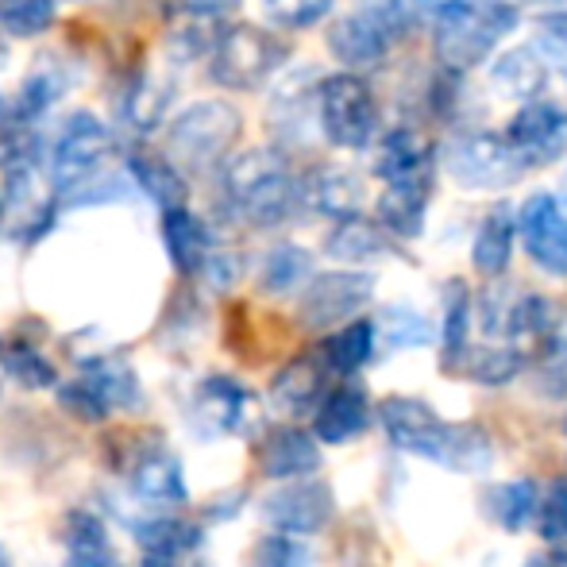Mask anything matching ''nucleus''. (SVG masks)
Masks as SVG:
<instances>
[{"mask_svg": "<svg viewBox=\"0 0 567 567\" xmlns=\"http://www.w3.org/2000/svg\"><path fill=\"white\" fill-rule=\"evenodd\" d=\"M522 12L509 0H449L433 16V51L436 62L455 74L483 66L502 39L514 35Z\"/></svg>", "mask_w": 567, "mask_h": 567, "instance_id": "f257e3e1", "label": "nucleus"}, {"mask_svg": "<svg viewBox=\"0 0 567 567\" xmlns=\"http://www.w3.org/2000/svg\"><path fill=\"white\" fill-rule=\"evenodd\" d=\"M225 194L231 209L259 228H275L298 209L301 182L293 178L290 163L278 151L255 147L225 163Z\"/></svg>", "mask_w": 567, "mask_h": 567, "instance_id": "f03ea898", "label": "nucleus"}, {"mask_svg": "<svg viewBox=\"0 0 567 567\" xmlns=\"http://www.w3.org/2000/svg\"><path fill=\"white\" fill-rule=\"evenodd\" d=\"M317 124L340 151H367L382 135V109L371 82L355 70L321 78L317 85Z\"/></svg>", "mask_w": 567, "mask_h": 567, "instance_id": "7ed1b4c3", "label": "nucleus"}, {"mask_svg": "<svg viewBox=\"0 0 567 567\" xmlns=\"http://www.w3.org/2000/svg\"><path fill=\"white\" fill-rule=\"evenodd\" d=\"M239 127H244V116H239L236 105H228V101H194V105L174 116L166 151L186 171H209V166L228 163L231 147L239 143Z\"/></svg>", "mask_w": 567, "mask_h": 567, "instance_id": "20e7f679", "label": "nucleus"}, {"mask_svg": "<svg viewBox=\"0 0 567 567\" xmlns=\"http://www.w3.org/2000/svg\"><path fill=\"white\" fill-rule=\"evenodd\" d=\"M286 59H290V43L255 28V23H236V28L220 31L217 47L209 54V74L225 90L251 93L267 85L286 66Z\"/></svg>", "mask_w": 567, "mask_h": 567, "instance_id": "39448f33", "label": "nucleus"}, {"mask_svg": "<svg viewBox=\"0 0 567 567\" xmlns=\"http://www.w3.org/2000/svg\"><path fill=\"white\" fill-rule=\"evenodd\" d=\"M444 171L463 189H509L525 178L529 166L517 158L506 135L498 132H460L444 147Z\"/></svg>", "mask_w": 567, "mask_h": 567, "instance_id": "423d86ee", "label": "nucleus"}, {"mask_svg": "<svg viewBox=\"0 0 567 567\" xmlns=\"http://www.w3.org/2000/svg\"><path fill=\"white\" fill-rule=\"evenodd\" d=\"M398 39H402V31H398L394 20L382 12L379 0H367L363 8L332 20L324 43H329L332 59H337L343 70L367 74V70H379L382 62L390 59Z\"/></svg>", "mask_w": 567, "mask_h": 567, "instance_id": "0eeeda50", "label": "nucleus"}, {"mask_svg": "<svg viewBox=\"0 0 567 567\" xmlns=\"http://www.w3.org/2000/svg\"><path fill=\"white\" fill-rule=\"evenodd\" d=\"M113 151V135L93 113H74L59 127L51 147V178L59 189H78L101 171V163Z\"/></svg>", "mask_w": 567, "mask_h": 567, "instance_id": "6e6552de", "label": "nucleus"}, {"mask_svg": "<svg viewBox=\"0 0 567 567\" xmlns=\"http://www.w3.org/2000/svg\"><path fill=\"white\" fill-rule=\"evenodd\" d=\"M502 135L509 140V147L517 151L525 166H548L556 158L567 155V109L556 105L548 97L525 101L509 124L502 127Z\"/></svg>", "mask_w": 567, "mask_h": 567, "instance_id": "1a4fd4ad", "label": "nucleus"}, {"mask_svg": "<svg viewBox=\"0 0 567 567\" xmlns=\"http://www.w3.org/2000/svg\"><path fill=\"white\" fill-rule=\"evenodd\" d=\"M517 236L537 267L567 275V213L553 194H533L517 209Z\"/></svg>", "mask_w": 567, "mask_h": 567, "instance_id": "9d476101", "label": "nucleus"}, {"mask_svg": "<svg viewBox=\"0 0 567 567\" xmlns=\"http://www.w3.org/2000/svg\"><path fill=\"white\" fill-rule=\"evenodd\" d=\"M371 171L379 182H410L436 174V143L429 132L413 124H398L374 140Z\"/></svg>", "mask_w": 567, "mask_h": 567, "instance_id": "9b49d317", "label": "nucleus"}, {"mask_svg": "<svg viewBox=\"0 0 567 567\" xmlns=\"http://www.w3.org/2000/svg\"><path fill=\"white\" fill-rule=\"evenodd\" d=\"M363 202H367L363 178L355 171H348V166L321 163L313 171H306V178H301V205H309V209L329 220L359 217Z\"/></svg>", "mask_w": 567, "mask_h": 567, "instance_id": "f8f14e48", "label": "nucleus"}, {"mask_svg": "<svg viewBox=\"0 0 567 567\" xmlns=\"http://www.w3.org/2000/svg\"><path fill=\"white\" fill-rule=\"evenodd\" d=\"M548 85V59L537 43L533 47H509L491 62V90L506 101H537L545 97Z\"/></svg>", "mask_w": 567, "mask_h": 567, "instance_id": "ddd939ff", "label": "nucleus"}, {"mask_svg": "<svg viewBox=\"0 0 567 567\" xmlns=\"http://www.w3.org/2000/svg\"><path fill=\"white\" fill-rule=\"evenodd\" d=\"M429 202H433V178H410V182H382L379 194V225L390 236L417 239L425 231Z\"/></svg>", "mask_w": 567, "mask_h": 567, "instance_id": "4468645a", "label": "nucleus"}, {"mask_svg": "<svg viewBox=\"0 0 567 567\" xmlns=\"http://www.w3.org/2000/svg\"><path fill=\"white\" fill-rule=\"evenodd\" d=\"M371 278L367 275H351V270H340V275H321L306 293V317L313 324H332L351 317L355 309H363L371 301Z\"/></svg>", "mask_w": 567, "mask_h": 567, "instance_id": "2eb2a0df", "label": "nucleus"}, {"mask_svg": "<svg viewBox=\"0 0 567 567\" xmlns=\"http://www.w3.org/2000/svg\"><path fill=\"white\" fill-rule=\"evenodd\" d=\"M517 239V209L509 202L494 205L491 213L478 225V236L471 244V259H475V270L486 278L502 275L509 267V251H514Z\"/></svg>", "mask_w": 567, "mask_h": 567, "instance_id": "dca6fc26", "label": "nucleus"}, {"mask_svg": "<svg viewBox=\"0 0 567 567\" xmlns=\"http://www.w3.org/2000/svg\"><path fill=\"white\" fill-rule=\"evenodd\" d=\"M127 174H132L135 186H140L163 213L186 205V178H182L178 163H171V158L135 151V155L127 158Z\"/></svg>", "mask_w": 567, "mask_h": 567, "instance_id": "f3484780", "label": "nucleus"}, {"mask_svg": "<svg viewBox=\"0 0 567 567\" xmlns=\"http://www.w3.org/2000/svg\"><path fill=\"white\" fill-rule=\"evenodd\" d=\"M163 236H166V247H171V259L178 262L182 270L205 267V259H209V231H205V225L186 205L163 213Z\"/></svg>", "mask_w": 567, "mask_h": 567, "instance_id": "a211bd4d", "label": "nucleus"}, {"mask_svg": "<svg viewBox=\"0 0 567 567\" xmlns=\"http://www.w3.org/2000/svg\"><path fill=\"white\" fill-rule=\"evenodd\" d=\"M171 97H174V85L163 82V78L155 74H140L132 82V90H127L124 97V120L132 132L147 135L155 132L158 124H163L166 109H171Z\"/></svg>", "mask_w": 567, "mask_h": 567, "instance_id": "6ab92c4d", "label": "nucleus"}, {"mask_svg": "<svg viewBox=\"0 0 567 567\" xmlns=\"http://www.w3.org/2000/svg\"><path fill=\"white\" fill-rule=\"evenodd\" d=\"M329 255L332 259H343V262H363V259H379L386 251V228L374 225V220H363V217H348V220H337L329 236Z\"/></svg>", "mask_w": 567, "mask_h": 567, "instance_id": "aec40b11", "label": "nucleus"}, {"mask_svg": "<svg viewBox=\"0 0 567 567\" xmlns=\"http://www.w3.org/2000/svg\"><path fill=\"white\" fill-rule=\"evenodd\" d=\"M35 163H39L35 127H28V120H23V124L0 127V174H4L8 182L31 178V174H35Z\"/></svg>", "mask_w": 567, "mask_h": 567, "instance_id": "412c9836", "label": "nucleus"}, {"mask_svg": "<svg viewBox=\"0 0 567 567\" xmlns=\"http://www.w3.org/2000/svg\"><path fill=\"white\" fill-rule=\"evenodd\" d=\"M217 16L209 12H197V8L186 4L182 20L171 28V51L178 59H202V54H213L217 47Z\"/></svg>", "mask_w": 567, "mask_h": 567, "instance_id": "4be33fe9", "label": "nucleus"}, {"mask_svg": "<svg viewBox=\"0 0 567 567\" xmlns=\"http://www.w3.org/2000/svg\"><path fill=\"white\" fill-rule=\"evenodd\" d=\"M59 0H0V28L16 39H35L54 23Z\"/></svg>", "mask_w": 567, "mask_h": 567, "instance_id": "5701e85b", "label": "nucleus"}, {"mask_svg": "<svg viewBox=\"0 0 567 567\" xmlns=\"http://www.w3.org/2000/svg\"><path fill=\"white\" fill-rule=\"evenodd\" d=\"M66 90V74L59 66H39L35 74L23 82L20 90V105H16V116L20 120H39L47 109H54V101Z\"/></svg>", "mask_w": 567, "mask_h": 567, "instance_id": "b1692460", "label": "nucleus"}, {"mask_svg": "<svg viewBox=\"0 0 567 567\" xmlns=\"http://www.w3.org/2000/svg\"><path fill=\"white\" fill-rule=\"evenodd\" d=\"M337 0H262L267 16L286 31H306V28H317L324 16L332 12Z\"/></svg>", "mask_w": 567, "mask_h": 567, "instance_id": "393cba45", "label": "nucleus"}, {"mask_svg": "<svg viewBox=\"0 0 567 567\" xmlns=\"http://www.w3.org/2000/svg\"><path fill=\"white\" fill-rule=\"evenodd\" d=\"M309 267H313V259H309L301 247L282 244L270 251L267 270H262V282H267V290H290V286H298L301 278L309 275Z\"/></svg>", "mask_w": 567, "mask_h": 567, "instance_id": "a878e982", "label": "nucleus"}, {"mask_svg": "<svg viewBox=\"0 0 567 567\" xmlns=\"http://www.w3.org/2000/svg\"><path fill=\"white\" fill-rule=\"evenodd\" d=\"M533 39L545 51V59L567 66V8H548V12L533 16Z\"/></svg>", "mask_w": 567, "mask_h": 567, "instance_id": "bb28decb", "label": "nucleus"}, {"mask_svg": "<svg viewBox=\"0 0 567 567\" xmlns=\"http://www.w3.org/2000/svg\"><path fill=\"white\" fill-rule=\"evenodd\" d=\"M189 8H197V12H209V16H225L231 8H239L244 0H186Z\"/></svg>", "mask_w": 567, "mask_h": 567, "instance_id": "cd10ccee", "label": "nucleus"}, {"mask_svg": "<svg viewBox=\"0 0 567 567\" xmlns=\"http://www.w3.org/2000/svg\"><path fill=\"white\" fill-rule=\"evenodd\" d=\"M12 116H16V109L8 105V101H4V93H0V127H4V124H8V120H12Z\"/></svg>", "mask_w": 567, "mask_h": 567, "instance_id": "c85d7f7f", "label": "nucleus"}, {"mask_svg": "<svg viewBox=\"0 0 567 567\" xmlns=\"http://www.w3.org/2000/svg\"><path fill=\"white\" fill-rule=\"evenodd\" d=\"M0 31H4V28H0ZM4 66H8V39L0 35V70H4Z\"/></svg>", "mask_w": 567, "mask_h": 567, "instance_id": "c756f323", "label": "nucleus"}, {"mask_svg": "<svg viewBox=\"0 0 567 567\" xmlns=\"http://www.w3.org/2000/svg\"><path fill=\"white\" fill-rule=\"evenodd\" d=\"M525 4H553V8H567V0H525Z\"/></svg>", "mask_w": 567, "mask_h": 567, "instance_id": "7c9ffc66", "label": "nucleus"}, {"mask_svg": "<svg viewBox=\"0 0 567 567\" xmlns=\"http://www.w3.org/2000/svg\"><path fill=\"white\" fill-rule=\"evenodd\" d=\"M0 209H4V205H0Z\"/></svg>", "mask_w": 567, "mask_h": 567, "instance_id": "2f4dec72", "label": "nucleus"}]
</instances>
